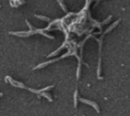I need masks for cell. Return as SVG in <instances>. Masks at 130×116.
Returning <instances> with one entry per match:
<instances>
[{"mask_svg":"<svg viewBox=\"0 0 130 116\" xmlns=\"http://www.w3.org/2000/svg\"><path fill=\"white\" fill-rule=\"evenodd\" d=\"M80 101H81L82 103H84V104H88L89 106L93 107L96 112H100V109H99V106L96 105V103H94V102H92V101H89V100H85V99H80Z\"/></svg>","mask_w":130,"mask_h":116,"instance_id":"1","label":"cell"},{"mask_svg":"<svg viewBox=\"0 0 130 116\" xmlns=\"http://www.w3.org/2000/svg\"><path fill=\"white\" fill-rule=\"evenodd\" d=\"M41 96H43V97H45V98H47L49 101H52V98H51V96L49 95V94H47V93H41Z\"/></svg>","mask_w":130,"mask_h":116,"instance_id":"2","label":"cell"},{"mask_svg":"<svg viewBox=\"0 0 130 116\" xmlns=\"http://www.w3.org/2000/svg\"><path fill=\"white\" fill-rule=\"evenodd\" d=\"M57 1H58V3L60 4V6L62 7V9H63V11H65V12H66V11H67V9H66V6L64 5V3H63V2L61 1V0H57Z\"/></svg>","mask_w":130,"mask_h":116,"instance_id":"3","label":"cell"},{"mask_svg":"<svg viewBox=\"0 0 130 116\" xmlns=\"http://www.w3.org/2000/svg\"><path fill=\"white\" fill-rule=\"evenodd\" d=\"M77 94H78V92L75 91V93H74V107L77 106Z\"/></svg>","mask_w":130,"mask_h":116,"instance_id":"4","label":"cell"},{"mask_svg":"<svg viewBox=\"0 0 130 116\" xmlns=\"http://www.w3.org/2000/svg\"><path fill=\"white\" fill-rule=\"evenodd\" d=\"M36 17H38V18H41V19H43V20H47V21H49V20H50V18H48V17H44V16H41V15H37V14H36Z\"/></svg>","mask_w":130,"mask_h":116,"instance_id":"5","label":"cell"},{"mask_svg":"<svg viewBox=\"0 0 130 116\" xmlns=\"http://www.w3.org/2000/svg\"><path fill=\"white\" fill-rule=\"evenodd\" d=\"M2 96H3V94H2V93H0V97H2Z\"/></svg>","mask_w":130,"mask_h":116,"instance_id":"6","label":"cell"}]
</instances>
